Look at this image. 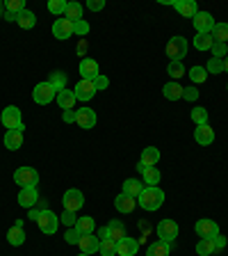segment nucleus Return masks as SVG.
<instances>
[{
	"label": "nucleus",
	"mask_w": 228,
	"mask_h": 256,
	"mask_svg": "<svg viewBox=\"0 0 228 256\" xmlns=\"http://www.w3.org/2000/svg\"><path fill=\"white\" fill-rule=\"evenodd\" d=\"M137 204L144 208V210H158L162 204H165V192L155 188H144L142 194L137 197Z\"/></svg>",
	"instance_id": "f257e3e1"
},
{
	"label": "nucleus",
	"mask_w": 228,
	"mask_h": 256,
	"mask_svg": "<svg viewBox=\"0 0 228 256\" xmlns=\"http://www.w3.org/2000/svg\"><path fill=\"white\" fill-rule=\"evenodd\" d=\"M32 98H34L37 106H48V103H53L55 98H57V92H55V87L50 85L48 80H43V82H37V85H34Z\"/></svg>",
	"instance_id": "f03ea898"
},
{
	"label": "nucleus",
	"mask_w": 228,
	"mask_h": 256,
	"mask_svg": "<svg viewBox=\"0 0 228 256\" xmlns=\"http://www.w3.org/2000/svg\"><path fill=\"white\" fill-rule=\"evenodd\" d=\"M14 183L18 188H37L39 183V172L34 167H18L14 172Z\"/></svg>",
	"instance_id": "7ed1b4c3"
},
{
	"label": "nucleus",
	"mask_w": 228,
	"mask_h": 256,
	"mask_svg": "<svg viewBox=\"0 0 228 256\" xmlns=\"http://www.w3.org/2000/svg\"><path fill=\"white\" fill-rule=\"evenodd\" d=\"M167 55H169V62H183V58L187 55V39L181 34L171 37L167 44Z\"/></svg>",
	"instance_id": "20e7f679"
},
{
	"label": "nucleus",
	"mask_w": 228,
	"mask_h": 256,
	"mask_svg": "<svg viewBox=\"0 0 228 256\" xmlns=\"http://www.w3.org/2000/svg\"><path fill=\"white\" fill-rule=\"evenodd\" d=\"M0 122L5 124V128H9V130H23V114H21V110L16 106H7L5 110H2V114H0Z\"/></svg>",
	"instance_id": "39448f33"
},
{
	"label": "nucleus",
	"mask_w": 228,
	"mask_h": 256,
	"mask_svg": "<svg viewBox=\"0 0 228 256\" xmlns=\"http://www.w3.org/2000/svg\"><path fill=\"white\" fill-rule=\"evenodd\" d=\"M37 226L41 229V234L53 236L55 231H57V226H59V218L53 213V210H48V208H43L41 215H39V220H37Z\"/></svg>",
	"instance_id": "423d86ee"
},
{
	"label": "nucleus",
	"mask_w": 228,
	"mask_h": 256,
	"mask_svg": "<svg viewBox=\"0 0 228 256\" xmlns=\"http://www.w3.org/2000/svg\"><path fill=\"white\" fill-rule=\"evenodd\" d=\"M64 210H73V213H78L80 208L85 206V194L78 190V188H71V190L64 192Z\"/></svg>",
	"instance_id": "0eeeda50"
},
{
	"label": "nucleus",
	"mask_w": 228,
	"mask_h": 256,
	"mask_svg": "<svg viewBox=\"0 0 228 256\" xmlns=\"http://www.w3.org/2000/svg\"><path fill=\"white\" fill-rule=\"evenodd\" d=\"M158 238L165 240V242H174V238H178V222L176 220H160L158 224Z\"/></svg>",
	"instance_id": "6e6552de"
},
{
	"label": "nucleus",
	"mask_w": 228,
	"mask_h": 256,
	"mask_svg": "<svg viewBox=\"0 0 228 256\" xmlns=\"http://www.w3.org/2000/svg\"><path fill=\"white\" fill-rule=\"evenodd\" d=\"M194 28H197V34H210L215 28V18L210 12H199L194 18H192Z\"/></svg>",
	"instance_id": "1a4fd4ad"
},
{
	"label": "nucleus",
	"mask_w": 228,
	"mask_h": 256,
	"mask_svg": "<svg viewBox=\"0 0 228 256\" xmlns=\"http://www.w3.org/2000/svg\"><path fill=\"white\" fill-rule=\"evenodd\" d=\"M194 231H197L199 238H215V236L219 234V224L215 222V220H199L197 224H194Z\"/></svg>",
	"instance_id": "9d476101"
},
{
	"label": "nucleus",
	"mask_w": 228,
	"mask_h": 256,
	"mask_svg": "<svg viewBox=\"0 0 228 256\" xmlns=\"http://www.w3.org/2000/svg\"><path fill=\"white\" fill-rule=\"evenodd\" d=\"M73 94H75V98L78 101H91L96 96V87H94V80H82L80 78L78 80V85H75V90H73Z\"/></svg>",
	"instance_id": "9b49d317"
},
{
	"label": "nucleus",
	"mask_w": 228,
	"mask_h": 256,
	"mask_svg": "<svg viewBox=\"0 0 228 256\" xmlns=\"http://www.w3.org/2000/svg\"><path fill=\"white\" fill-rule=\"evenodd\" d=\"M53 37L59 39V42H64V39L73 37V21H69V18H57V21L53 23Z\"/></svg>",
	"instance_id": "f8f14e48"
},
{
	"label": "nucleus",
	"mask_w": 228,
	"mask_h": 256,
	"mask_svg": "<svg viewBox=\"0 0 228 256\" xmlns=\"http://www.w3.org/2000/svg\"><path fill=\"white\" fill-rule=\"evenodd\" d=\"M75 122H78L80 128H85V130H89V128L96 126V110H91L89 106L80 108V110H75Z\"/></svg>",
	"instance_id": "ddd939ff"
},
{
	"label": "nucleus",
	"mask_w": 228,
	"mask_h": 256,
	"mask_svg": "<svg viewBox=\"0 0 228 256\" xmlns=\"http://www.w3.org/2000/svg\"><path fill=\"white\" fill-rule=\"evenodd\" d=\"M98 62L96 60H91V58H82L80 60V76H82V80H96L98 78Z\"/></svg>",
	"instance_id": "4468645a"
},
{
	"label": "nucleus",
	"mask_w": 228,
	"mask_h": 256,
	"mask_svg": "<svg viewBox=\"0 0 228 256\" xmlns=\"http://www.w3.org/2000/svg\"><path fill=\"white\" fill-rule=\"evenodd\" d=\"M139 252V240L130 238V236H126V238H121L117 242V256H135Z\"/></svg>",
	"instance_id": "2eb2a0df"
},
{
	"label": "nucleus",
	"mask_w": 228,
	"mask_h": 256,
	"mask_svg": "<svg viewBox=\"0 0 228 256\" xmlns=\"http://www.w3.org/2000/svg\"><path fill=\"white\" fill-rule=\"evenodd\" d=\"M78 247H80V252L82 254H96L98 252V247H101V240L96 238L94 234H85V236H80V240H78Z\"/></svg>",
	"instance_id": "dca6fc26"
},
{
	"label": "nucleus",
	"mask_w": 228,
	"mask_h": 256,
	"mask_svg": "<svg viewBox=\"0 0 228 256\" xmlns=\"http://www.w3.org/2000/svg\"><path fill=\"white\" fill-rule=\"evenodd\" d=\"M174 7H176V12L181 16H185V18H194V16L199 14V7L194 0H174Z\"/></svg>",
	"instance_id": "f3484780"
},
{
	"label": "nucleus",
	"mask_w": 228,
	"mask_h": 256,
	"mask_svg": "<svg viewBox=\"0 0 228 256\" xmlns=\"http://www.w3.org/2000/svg\"><path fill=\"white\" fill-rule=\"evenodd\" d=\"M37 202H39L37 188H21V192H18V204H21L23 208H34Z\"/></svg>",
	"instance_id": "a211bd4d"
},
{
	"label": "nucleus",
	"mask_w": 228,
	"mask_h": 256,
	"mask_svg": "<svg viewBox=\"0 0 228 256\" xmlns=\"http://www.w3.org/2000/svg\"><path fill=\"white\" fill-rule=\"evenodd\" d=\"M194 140H197L201 146H210V144L215 142V130L208 126V124L197 126V130H194Z\"/></svg>",
	"instance_id": "6ab92c4d"
},
{
	"label": "nucleus",
	"mask_w": 228,
	"mask_h": 256,
	"mask_svg": "<svg viewBox=\"0 0 228 256\" xmlns=\"http://www.w3.org/2000/svg\"><path fill=\"white\" fill-rule=\"evenodd\" d=\"M135 206H137V199L128 197V194H123V192H121V194H117V199H114V208H117L119 213H123V215L133 213Z\"/></svg>",
	"instance_id": "aec40b11"
},
{
	"label": "nucleus",
	"mask_w": 228,
	"mask_h": 256,
	"mask_svg": "<svg viewBox=\"0 0 228 256\" xmlns=\"http://www.w3.org/2000/svg\"><path fill=\"white\" fill-rule=\"evenodd\" d=\"M5 149H9V151H18L23 146V130H7L5 133Z\"/></svg>",
	"instance_id": "412c9836"
},
{
	"label": "nucleus",
	"mask_w": 228,
	"mask_h": 256,
	"mask_svg": "<svg viewBox=\"0 0 228 256\" xmlns=\"http://www.w3.org/2000/svg\"><path fill=\"white\" fill-rule=\"evenodd\" d=\"M144 188L146 186H144V181H139V178H126V181H123V194L137 199L139 194H142Z\"/></svg>",
	"instance_id": "4be33fe9"
},
{
	"label": "nucleus",
	"mask_w": 228,
	"mask_h": 256,
	"mask_svg": "<svg viewBox=\"0 0 228 256\" xmlns=\"http://www.w3.org/2000/svg\"><path fill=\"white\" fill-rule=\"evenodd\" d=\"M57 106L62 108V110H73V106H75V94H73V90H62V92H57Z\"/></svg>",
	"instance_id": "5701e85b"
},
{
	"label": "nucleus",
	"mask_w": 228,
	"mask_h": 256,
	"mask_svg": "<svg viewBox=\"0 0 228 256\" xmlns=\"http://www.w3.org/2000/svg\"><path fill=\"white\" fill-rule=\"evenodd\" d=\"M7 242H9L11 247H21L23 242H25V229L18 226V224H14V226L7 231Z\"/></svg>",
	"instance_id": "b1692460"
},
{
	"label": "nucleus",
	"mask_w": 228,
	"mask_h": 256,
	"mask_svg": "<svg viewBox=\"0 0 228 256\" xmlns=\"http://www.w3.org/2000/svg\"><path fill=\"white\" fill-rule=\"evenodd\" d=\"M162 96H165L167 101H178V98H183V85H178L176 80H171V82H167V85L162 87Z\"/></svg>",
	"instance_id": "393cba45"
},
{
	"label": "nucleus",
	"mask_w": 228,
	"mask_h": 256,
	"mask_svg": "<svg viewBox=\"0 0 228 256\" xmlns=\"http://www.w3.org/2000/svg\"><path fill=\"white\" fill-rule=\"evenodd\" d=\"M16 23H18L23 30H32V28L37 26V14L30 10H23L21 14H18V18H16Z\"/></svg>",
	"instance_id": "a878e982"
},
{
	"label": "nucleus",
	"mask_w": 228,
	"mask_h": 256,
	"mask_svg": "<svg viewBox=\"0 0 228 256\" xmlns=\"http://www.w3.org/2000/svg\"><path fill=\"white\" fill-rule=\"evenodd\" d=\"M107 234H110L112 240H117V242H119L121 238H126V236H128V234H126V226H123L121 220H112V222L107 224Z\"/></svg>",
	"instance_id": "bb28decb"
},
{
	"label": "nucleus",
	"mask_w": 228,
	"mask_h": 256,
	"mask_svg": "<svg viewBox=\"0 0 228 256\" xmlns=\"http://www.w3.org/2000/svg\"><path fill=\"white\" fill-rule=\"evenodd\" d=\"M169 252H171V242L158 240V242L149 245V250H146V256H169Z\"/></svg>",
	"instance_id": "cd10ccee"
},
{
	"label": "nucleus",
	"mask_w": 228,
	"mask_h": 256,
	"mask_svg": "<svg viewBox=\"0 0 228 256\" xmlns=\"http://www.w3.org/2000/svg\"><path fill=\"white\" fill-rule=\"evenodd\" d=\"M160 160V151L155 149V146H146V149L142 151V158H139V162H144L146 167H155Z\"/></svg>",
	"instance_id": "c85d7f7f"
},
{
	"label": "nucleus",
	"mask_w": 228,
	"mask_h": 256,
	"mask_svg": "<svg viewBox=\"0 0 228 256\" xmlns=\"http://www.w3.org/2000/svg\"><path fill=\"white\" fill-rule=\"evenodd\" d=\"M94 218H89V215H85V218H78V222H75V229L80 231V236H85V234H94Z\"/></svg>",
	"instance_id": "c756f323"
},
{
	"label": "nucleus",
	"mask_w": 228,
	"mask_h": 256,
	"mask_svg": "<svg viewBox=\"0 0 228 256\" xmlns=\"http://www.w3.org/2000/svg\"><path fill=\"white\" fill-rule=\"evenodd\" d=\"M215 242H213V238H201L197 242V254L199 256H210V254H215Z\"/></svg>",
	"instance_id": "7c9ffc66"
},
{
	"label": "nucleus",
	"mask_w": 228,
	"mask_h": 256,
	"mask_svg": "<svg viewBox=\"0 0 228 256\" xmlns=\"http://www.w3.org/2000/svg\"><path fill=\"white\" fill-rule=\"evenodd\" d=\"M48 82L55 87V92L66 90V74H64V71H53L50 78H48Z\"/></svg>",
	"instance_id": "2f4dec72"
},
{
	"label": "nucleus",
	"mask_w": 228,
	"mask_h": 256,
	"mask_svg": "<svg viewBox=\"0 0 228 256\" xmlns=\"http://www.w3.org/2000/svg\"><path fill=\"white\" fill-rule=\"evenodd\" d=\"M213 39L215 42H222V44H228V23H215L213 28Z\"/></svg>",
	"instance_id": "473e14b6"
},
{
	"label": "nucleus",
	"mask_w": 228,
	"mask_h": 256,
	"mask_svg": "<svg viewBox=\"0 0 228 256\" xmlns=\"http://www.w3.org/2000/svg\"><path fill=\"white\" fill-rule=\"evenodd\" d=\"M142 176H144V186H146V188H155L160 183V178H162V174H160L155 167H149V170L144 172Z\"/></svg>",
	"instance_id": "72a5a7b5"
},
{
	"label": "nucleus",
	"mask_w": 228,
	"mask_h": 256,
	"mask_svg": "<svg viewBox=\"0 0 228 256\" xmlns=\"http://www.w3.org/2000/svg\"><path fill=\"white\" fill-rule=\"evenodd\" d=\"M64 18H69V21H73V23L80 21V18H82V5H80V2H69Z\"/></svg>",
	"instance_id": "f704fd0d"
},
{
	"label": "nucleus",
	"mask_w": 228,
	"mask_h": 256,
	"mask_svg": "<svg viewBox=\"0 0 228 256\" xmlns=\"http://www.w3.org/2000/svg\"><path fill=\"white\" fill-rule=\"evenodd\" d=\"M213 44H215L213 34H197V37H194V48H197V50H210Z\"/></svg>",
	"instance_id": "c9c22d12"
},
{
	"label": "nucleus",
	"mask_w": 228,
	"mask_h": 256,
	"mask_svg": "<svg viewBox=\"0 0 228 256\" xmlns=\"http://www.w3.org/2000/svg\"><path fill=\"white\" fill-rule=\"evenodd\" d=\"M66 0H48V12L50 14H55V16H64L66 14Z\"/></svg>",
	"instance_id": "e433bc0d"
},
{
	"label": "nucleus",
	"mask_w": 228,
	"mask_h": 256,
	"mask_svg": "<svg viewBox=\"0 0 228 256\" xmlns=\"http://www.w3.org/2000/svg\"><path fill=\"white\" fill-rule=\"evenodd\" d=\"M98 252H101V256H114V254H117V240H112V238L101 240Z\"/></svg>",
	"instance_id": "4c0bfd02"
},
{
	"label": "nucleus",
	"mask_w": 228,
	"mask_h": 256,
	"mask_svg": "<svg viewBox=\"0 0 228 256\" xmlns=\"http://www.w3.org/2000/svg\"><path fill=\"white\" fill-rule=\"evenodd\" d=\"M192 122L197 124V126H203V124H208V110L206 108H201V106H197L194 110H192Z\"/></svg>",
	"instance_id": "58836bf2"
},
{
	"label": "nucleus",
	"mask_w": 228,
	"mask_h": 256,
	"mask_svg": "<svg viewBox=\"0 0 228 256\" xmlns=\"http://www.w3.org/2000/svg\"><path fill=\"white\" fill-rule=\"evenodd\" d=\"M187 76L192 78V82H206L208 71H206V66H192V69L187 71Z\"/></svg>",
	"instance_id": "ea45409f"
},
{
	"label": "nucleus",
	"mask_w": 228,
	"mask_h": 256,
	"mask_svg": "<svg viewBox=\"0 0 228 256\" xmlns=\"http://www.w3.org/2000/svg\"><path fill=\"white\" fill-rule=\"evenodd\" d=\"M167 74L171 76L174 80H178L181 76H185V66H183V62H169V66H167Z\"/></svg>",
	"instance_id": "a19ab883"
},
{
	"label": "nucleus",
	"mask_w": 228,
	"mask_h": 256,
	"mask_svg": "<svg viewBox=\"0 0 228 256\" xmlns=\"http://www.w3.org/2000/svg\"><path fill=\"white\" fill-rule=\"evenodd\" d=\"M206 71L208 74H224V60L219 58H210L206 64Z\"/></svg>",
	"instance_id": "79ce46f5"
},
{
	"label": "nucleus",
	"mask_w": 228,
	"mask_h": 256,
	"mask_svg": "<svg viewBox=\"0 0 228 256\" xmlns=\"http://www.w3.org/2000/svg\"><path fill=\"white\" fill-rule=\"evenodd\" d=\"M25 10V2L23 0H7L5 2V12H9V14H21V12Z\"/></svg>",
	"instance_id": "37998d69"
},
{
	"label": "nucleus",
	"mask_w": 228,
	"mask_h": 256,
	"mask_svg": "<svg viewBox=\"0 0 228 256\" xmlns=\"http://www.w3.org/2000/svg\"><path fill=\"white\" fill-rule=\"evenodd\" d=\"M89 23L85 21V18H80V21H75L73 23V34H78V37H87L89 34Z\"/></svg>",
	"instance_id": "c03bdc74"
},
{
	"label": "nucleus",
	"mask_w": 228,
	"mask_h": 256,
	"mask_svg": "<svg viewBox=\"0 0 228 256\" xmlns=\"http://www.w3.org/2000/svg\"><path fill=\"white\" fill-rule=\"evenodd\" d=\"M210 53H213V58L224 60V55H228V46L226 44H222V42H215L213 48H210Z\"/></svg>",
	"instance_id": "a18cd8bd"
},
{
	"label": "nucleus",
	"mask_w": 228,
	"mask_h": 256,
	"mask_svg": "<svg viewBox=\"0 0 228 256\" xmlns=\"http://www.w3.org/2000/svg\"><path fill=\"white\" fill-rule=\"evenodd\" d=\"M59 222L62 224H66V226H75V222H78V213H73V210H64L62 213V218H59Z\"/></svg>",
	"instance_id": "49530a36"
},
{
	"label": "nucleus",
	"mask_w": 228,
	"mask_h": 256,
	"mask_svg": "<svg viewBox=\"0 0 228 256\" xmlns=\"http://www.w3.org/2000/svg\"><path fill=\"white\" fill-rule=\"evenodd\" d=\"M64 240L69 242V245H78V240H80V231L75 229V226H71L66 234H64Z\"/></svg>",
	"instance_id": "de8ad7c7"
},
{
	"label": "nucleus",
	"mask_w": 228,
	"mask_h": 256,
	"mask_svg": "<svg viewBox=\"0 0 228 256\" xmlns=\"http://www.w3.org/2000/svg\"><path fill=\"white\" fill-rule=\"evenodd\" d=\"M183 98H187V101H197L199 90L197 87H183Z\"/></svg>",
	"instance_id": "09e8293b"
},
{
	"label": "nucleus",
	"mask_w": 228,
	"mask_h": 256,
	"mask_svg": "<svg viewBox=\"0 0 228 256\" xmlns=\"http://www.w3.org/2000/svg\"><path fill=\"white\" fill-rule=\"evenodd\" d=\"M94 87H96V92L107 90V87H110V80H107V76H98V78L94 80Z\"/></svg>",
	"instance_id": "8fccbe9b"
},
{
	"label": "nucleus",
	"mask_w": 228,
	"mask_h": 256,
	"mask_svg": "<svg viewBox=\"0 0 228 256\" xmlns=\"http://www.w3.org/2000/svg\"><path fill=\"white\" fill-rule=\"evenodd\" d=\"M213 242H215V250H217V252H222L224 247H226L228 238H226V236H222V234H217V236H215V238H213Z\"/></svg>",
	"instance_id": "3c124183"
},
{
	"label": "nucleus",
	"mask_w": 228,
	"mask_h": 256,
	"mask_svg": "<svg viewBox=\"0 0 228 256\" xmlns=\"http://www.w3.org/2000/svg\"><path fill=\"white\" fill-rule=\"evenodd\" d=\"M87 7H89L91 12H101L103 7H105V0H89V2H87Z\"/></svg>",
	"instance_id": "603ef678"
},
{
	"label": "nucleus",
	"mask_w": 228,
	"mask_h": 256,
	"mask_svg": "<svg viewBox=\"0 0 228 256\" xmlns=\"http://www.w3.org/2000/svg\"><path fill=\"white\" fill-rule=\"evenodd\" d=\"M62 119H64V124H73L75 122V110H64Z\"/></svg>",
	"instance_id": "864d4df0"
},
{
	"label": "nucleus",
	"mask_w": 228,
	"mask_h": 256,
	"mask_svg": "<svg viewBox=\"0 0 228 256\" xmlns=\"http://www.w3.org/2000/svg\"><path fill=\"white\" fill-rule=\"evenodd\" d=\"M41 210H43V208H37V206H34V208H30V213H27V218H30V220H34V222H37V220H39V215H41Z\"/></svg>",
	"instance_id": "5fc2aeb1"
},
{
	"label": "nucleus",
	"mask_w": 228,
	"mask_h": 256,
	"mask_svg": "<svg viewBox=\"0 0 228 256\" xmlns=\"http://www.w3.org/2000/svg\"><path fill=\"white\" fill-rule=\"evenodd\" d=\"M16 18H18L16 14H9V12H5V21H16Z\"/></svg>",
	"instance_id": "6e6d98bb"
},
{
	"label": "nucleus",
	"mask_w": 228,
	"mask_h": 256,
	"mask_svg": "<svg viewBox=\"0 0 228 256\" xmlns=\"http://www.w3.org/2000/svg\"><path fill=\"white\" fill-rule=\"evenodd\" d=\"M146 170H149V167L144 165V162H139V165H137V172H139V174H144V172H146Z\"/></svg>",
	"instance_id": "4d7b16f0"
},
{
	"label": "nucleus",
	"mask_w": 228,
	"mask_h": 256,
	"mask_svg": "<svg viewBox=\"0 0 228 256\" xmlns=\"http://www.w3.org/2000/svg\"><path fill=\"white\" fill-rule=\"evenodd\" d=\"M224 71H226V74H228V55H226V58H224Z\"/></svg>",
	"instance_id": "13d9d810"
},
{
	"label": "nucleus",
	"mask_w": 228,
	"mask_h": 256,
	"mask_svg": "<svg viewBox=\"0 0 228 256\" xmlns=\"http://www.w3.org/2000/svg\"><path fill=\"white\" fill-rule=\"evenodd\" d=\"M0 16H5V2H0Z\"/></svg>",
	"instance_id": "bf43d9fd"
},
{
	"label": "nucleus",
	"mask_w": 228,
	"mask_h": 256,
	"mask_svg": "<svg viewBox=\"0 0 228 256\" xmlns=\"http://www.w3.org/2000/svg\"><path fill=\"white\" fill-rule=\"evenodd\" d=\"M80 256H89V254H80Z\"/></svg>",
	"instance_id": "052dcab7"
},
{
	"label": "nucleus",
	"mask_w": 228,
	"mask_h": 256,
	"mask_svg": "<svg viewBox=\"0 0 228 256\" xmlns=\"http://www.w3.org/2000/svg\"><path fill=\"white\" fill-rule=\"evenodd\" d=\"M226 90H228V85H226Z\"/></svg>",
	"instance_id": "680f3d73"
}]
</instances>
